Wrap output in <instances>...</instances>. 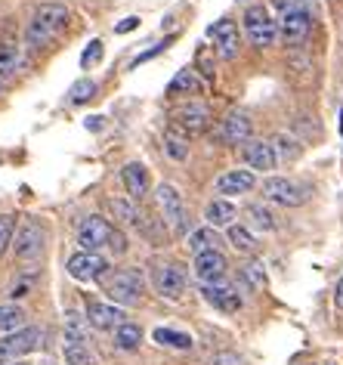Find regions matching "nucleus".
<instances>
[{
    "label": "nucleus",
    "instance_id": "nucleus-26",
    "mask_svg": "<svg viewBox=\"0 0 343 365\" xmlns=\"http://www.w3.org/2000/svg\"><path fill=\"white\" fill-rule=\"evenodd\" d=\"M25 328V309L16 304H0V334H10Z\"/></svg>",
    "mask_w": 343,
    "mask_h": 365
},
{
    "label": "nucleus",
    "instance_id": "nucleus-9",
    "mask_svg": "<svg viewBox=\"0 0 343 365\" xmlns=\"http://www.w3.org/2000/svg\"><path fill=\"white\" fill-rule=\"evenodd\" d=\"M263 198H269V202H275L282 207H300L306 198H310V189L287 180V177H269V180H263Z\"/></svg>",
    "mask_w": 343,
    "mask_h": 365
},
{
    "label": "nucleus",
    "instance_id": "nucleus-46",
    "mask_svg": "<svg viewBox=\"0 0 343 365\" xmlns=\"http://www.w3.org/2000/svg\"><path fill=\"white\" fill-rule=\"evenodd\" d=\"M340 130H343V118H340Z\"/></svg>",
    "mask_w": 343,
    "mask_h": 365
},
{
    "label": "nucleus",
    "instance_id": "nucleus-16",
    "mask_svg": "<svg viewBox=\"0 0 343 365\" xmlns=\"http://www.w3.org/2000/svg\"><path fill=\"white\" fill-rule=\"evenodd\" d=\"M201 297H204L211 307L220 309V313H238V309H241L238 291L232 288V285H226V282H213V285H204V288H201Z\"/></svg>",
    "mask_w": 343,
    "mask_h": 365
},
{
    "label": "nucleus",
    "instance_id": "nucleus-23",
    "mask_svg": "<svg viewBox=\"0 0 343 365\" xmlns=\"http://www.w3.org/2000/svg\"><path fill=\"white\" fill-rule=\"evenodd\" d=\"M142 344V328L137 322H121L118 328H115V346L118 350H139Z\"/></svg>",
    "mask_w": 343,
    "mask_h": 365
},
{
    "label": "nucleus",
    "instance_id": "nucleus-14",
    "mask_svg": "<svg viewBox=\"0 0 343 365\" xmlns=\"http://www.w3.org/2000/svg\"><path fill=\"white\" fill-rule=\"evenodd\" d=\"M226 269H229V260L226 254L216 248V251H201L195 254V276L204 282V285H213V282H223Z\"/></svg>",
    "mask_w": 343,
    "mask_h": 365
},
{
    "label": "nucleus",
    "instance_id": "nucleus-8",
    "mask_svg": "<svg viewBox=\"0 0 343 365\" xmlns=\"http://www.w3.org/2000/svg\"><path fill=\"white\" fill-rule=\"evenodd\" d=\"M245 34L254 47H273L278 38V25L266 6H250L245 13Z\"/></svg>",
    "mask_w": 343,
    "mask_h": 365
},
{
    "label": "nucleus",
    "instance_id": "nucleus-27",
    "mask_svg": "<svg viewBox=\"0 0 343 365\" xmlns=\"http://www.w3.org/2000/svg\"><path fill=\"white\" fill-rule=\"evenodd\" d=\"M245 217H248V223L254 226V230H260V232H273L275 230V214L269 211V207H263V205H248Z\"/></svg>",
    "mask_w": 343,
    "mask_h": 365
},
{
    "label": "nucleus",
    "instance_id": "nucleus-29",
    "mask_svg": "<svg viewBox=\"0 0 343 365\" xmlns=\"http://www.w3.org/2000/svg\"><path fill=\"white\" fill-rule=\"evenodd\" d=\"M152 337H155V344L170 346V350H189V346H192V337L183 331H174V328H155Z\"/></svg>",
    "mask_w": 343,
    "mask_h": 365
},
{
    "label": "nucleus",
    "instance_id": "nucleus-34",
    "mask_svg": "<svg viewBox=\"0 0 343 365\" xmlns=\"http://www.w3.org/2000/svg\"><path fill=\"white\" fill-rule=\"evenodd\" d=\"M93 93H96V81L80 78V81H75V84H71L68 99H71L75 106H80V103H87V99H93Z\"/></svg>",
    "mask_w": 343,
    "mask_h": 365
},
{
    "label": "nucleus",
    "instance_id": "nucleus-18",
    "mask_svg": "<svg viewBox=\"0 0 343 365\" xmlns=\"http://www.w3.org/2000/svg\"><path fill=\"white\" fill-rule=\"evenodd\" d=\"M121 182H124V189H127V195L133 198V202H142L146 192H149V170H146V164L130 161L127 168L121 170Z\"/></svg>",
    "mask_w": 343,
    "mask_h": 365
},
{
    "label": "nucleus",
    "instance_id": "nucleus-13",
    "mask_svg": "<svg viewBox=\"0 0 343 365\" xmlns=\"http://www.w3.org/2000/svg\"><path fill=\"white\" fill-rule=\"evenodd\" d=\"M207 34H211L213 47H216V53H220L223 59H236L238 43H241L236 22H232V19H220V22H213L211 29H207Z\"/></svg>",
    "mask_w": 343,
    "mask_h": 365
},
{
    "label": "nucleus",
    "instance_id": "nucleus-22",
    "mask_svg": "<svg viewBox=\"0 0 343 365\" xmlns=\"http://www.w3.org/2000/svg\"><path fill=\"white\" fill-rule=\"evenodd\" d=\"M19 62H22L19 43L10 41V38H4V41H0V81H4V78H13L16 68H19Z\"/></svg>",
    "mask_w": 343,
    "mask_h": 365
},
{
    "label": "nucleus",
    "instance_id": "nucleus-1",
    "mask_svg": "<svg viewBox=\"0 0 343 365\" xmlns=\"http://www.w3.org/2000/svg\"><path fill=\"white\" fill-rule=\"evenodd\" d=\"M68 25V10L62 4H41L34 10L28 29H25V41L31 47H47V43L56 38V34Z\"/></svg>",
    "mask_w": 343,
    "mask_h": 365
},
{
    "label": "nucleus",
    "instance_id": "nucleus-28",
    "mask_svg": "<svg viewBox=\"0 0 343 365\" xmlns=\"http://www.w3.org/2000/svg\"><path fill=\"white\" fill-rule=\"evenodd\" d=\"M273 152H275V158H278V161H297L303 149H300V143H297L294 136L275 133V136H273Z\"/></svg>",
    "mask_w": 343,
    "mask_h": 365
},
{
    "label": "nucleus",
    "instance_id": "nucleus-11",
    "mask_svg": "<svg viewBox=\"0 0 343 365\" xmlns=\"http://www.w3.org/2000/svg\"><path fill=\"white\" fill-rule=\"evenodd\" d=\"M115 226L105 220V217H87L84 223L78 226V245L80 251H96L99 248H108V239H112Z\"/></svg>",
    "mask_w": 343,
    "mask_h": 365
},
{
    "label": "nucleus",
    "instance_id": "nucleus-24",
    "mask_svg": "<svg viewBox=\"0 0 343 365\" xmlns=\"http://www.w3.org/2000/svg\"><path fill=\"white\" fill-rule=\"evenodd\" d=\"M220 248V235H216L213 226H204V230L189 232V251L201 254V251H216Z\"/></svg>",
    "mask_w": 343,
    "mask_h": 365
},
{
    "label": "nucleus",
    "instance_id": "nucleus-44",
    "mask_svg": "<svg viewBox=\"0 0 343 365\" xmlns=\"http://www.w3.org/2000/svg\"><path fill=\"white\" fill-rule=\"evenodd\" d=\"M334 307L343 309V276H340V282H337V288H334Z\"/></svg>",
    "mask_w": 343,
    "mask_h": 365
},
{
    "label": "nucleus",
    "instance_id": "nucleus-10",
    "mask_svg": "<svg viewBox=\"0 0 343 365\" xmlns=\"http://www.w3.org/2000/svg\"><path fill=\"white\" fill-rule=\"evenodd\" d=\"M68 276L78 279V282H93V279H102L108 272V260L96 251H78L68 257Z\"/></svg>",
    "mask_w": 343,
    "mask_h": 365
},
{
    "label": "nucleus",
    "instance_id": "nucleus-41",
    "mask_svg": "<svg viewBox=\"0 0 343 365\" xmlns=\"http://www.w3.org/2000/svg\"><path fill=\"white\" fill-rule=\"evenodd\" d=\"M31 285H34V279H19L13 285V291H10V297L16 300V297H25V294H31Z\"/></svg>",
    "mask_w": 343,
    "mask_h": 365
},
{
    "label": "nucleus",
    "instance_id": "nucleus-12",
    "mask_svg": "<svg viewBox=\"0 0 343 365\" xmlns=\"http://www.w3.org/2000/svg\"><path fill=\"white\" fill-rule=\"evenodd\" d=\"M13 251H16V257L19 260H34V257H41V251H43V230H41V223L38 220H22L19 226V232H16V239H13Z\"/></svg>",
    "mask_w": 343,
    "mask_h": 365
},
{
    "label": "nucleus",
    "instance_id": "nucleus-25",
    "mask_svg": "<svg viewBox=\"0 0 343 365\" xmlns=\"http://www.w3.org/2000/svg\"><path fill=\"white\" fill-rule=\"evenodd\" d=\"M87 331H90L87 316H80V313H75V309H68V313H65V344H84L87 341Z\"/></svg>",
    "mask_w": 343,
    "mask_h": 365
},
{
    "label": "nucleus",
    "instance_id": "nucleus-3",
    "mask_svg": "<svg viewBox=\"0 0 343 365\" xmlns=\"http://www.w3.org/2000/svg\"><path fill=\"white\" fill-rule=\"evenodd\" d=\"M312 31V13L303 0H287L282 6V22H278V34L285 38L287 47H300Z\"/></svg>",
    "mask_w": 343,
    "mask_h": 365
},
{
    "label": "nucleus",
    "instance_id": "nucleus-39",
    "mask_svg": "<svg viewBox=\"0 0 343 365\" xmlns=\"http://www.w3.org/2000/svg\"><path fill=\"white\" fill-rule=\"evenodd\" d=\"M211 365H248V362L241 359L238 353H216L211 359Z\"/></svg>",
    "mask_w": 343,
    "mask_h": 365
},
{
    "label": "nucleus",
    "instance_id": "nucleus-21",
    "mask_svg": "<svg viewBox=\"0 0 343 365\" xmlns=\"http://www.w3.org/2000/svg\"><path fill=\"white\" fill-rule=\"evenodd\" d=\"M236 217H238L236 205L226 202V198H213V202L204 207V220H207V226H213V230L232 226V220H236Z\"/></svg>",
    "mask_w": 343,
    "mask_h": 365
},
{
    "label": "nucleus",
    "instance_id": "nucleus-4",
    "mask_svg": "<svg viewBox=\"0 0 343 365\" xmlns=\"http://www.w3.org/2000/svg\"><path fill=\"white\" fill-rule=\"evenodd\" d=\"M149 279H152V288H155L161 297H167V300H179L183 297V291H186V269L179 267V263L152 260Z\"/></svg>",
    "mask_w": 343,
    "mask_h": 365
},
{
    "label": "nucleus",
    "instance_id": "nucleus-6",
    "mask_svg": "<svg viewBox=\"0 0 343 365\" xmlns=\"http://www.w3.org/2000/svg\"><path fill=\"white\" fill-rule=\"evenodd\" d=\"M207 124H211V112H207V106H201V103H186V106L174 108V115H170V130L179 133L183 140L204 133Z\"/></svg>",
    "mask_w": 343,
    "mask_h": 365
},
{
    "label": "nucleus",
    "instance_id": "nucleus-32",
    "mask_svg": "<svg viewBox=\"0 0 343 365\" xmlns=\"http://www.w3.org/2000/svg\"><path fill=\"white\" fill-rule=\"evenodd\" d=\"M229 242L238 254H254L257 251L254 235H250V230H245V226H229Z\"/></svg>",
    "mask_w": 343,
    "mask_h": 365
},
{
    "label": "nucleus",
    "instance_id": "nucleus-2",
    "mask_svg": "<svg viewBox=\"0 0 343 365\" xmlns=\"http://www.w3.org/2000/svg\"><path fill=\"white\" fill-rule=\"evenodd\" d=\"M105 294L115 307H137L146 294V279L139 269H115L105 276Z\"/></svg>",
    "mask_w": 343,
    "mask_h": 365
},
{
    "label": "nucleus",
    "instance_id": "nucleus-17",
    "mask_svg": "<svg viewBox=\"0 0 343 365\" xmlns=\"http://www.w3.org/2000/svg\"><path fill=\"white\" fill-rule=\"evenodd\" d=\"M250 130H254V124H250V118L248 115H241V112H232V115H226L223 118V124H220V140L226 145H238V143H248L250 140Z\"/></svg>",
    "mask_w": 343,
    "mask_h": 365
},
{
    "label": "nucleus",
    "instance_id": "nucleus-20",
    "mask_svg": "<svg viewBox=\"0 0 343 365\" xmlns=\"http://www.w3.org/2000/svg\"><path fill=\"white\" fill-rule=\"evenodd\" d=\"M245 158H248V164L254 170H260V173H269V170H275V164H278V158H275V152H273V143H263V140H254V143H248L245 145Z\"/></svg>",
    "mask_w": 343,
    "mask_h": 365
},
{
    "label": "nucleus",
    "instance_id": "nucleus-36",
    "mask_svg": "<svg viewBox=\"0 0 343 365\" xmlns=\"http://www.w3.org/2000/svg\"><path fill=\"white\" fill-rule=\"evenodd\" d=\"M102 59V41H90V47L80 53V68H93Z\"/></svg>",
    "mask_w": 343,
    "mask_h": 365
},
{
    "label": "nucleus",
    "instance_id": "nucleus-42",
    "mask_svg": "<svg viewBox=\"0 0 343 365\" xmlns=\"http://www.w3.org/2000/svg\"><path fill=\"white\" fill-rule=\"evenodd\" d=\"M137 25H139V19H137V16H127V19H124V22H118V25H115V34H130L133 29H137Z\"/></svg>",
    "mask_w": 343,
    "mask_h": 365
},
{
    "label": "nucleus",
    "instance_id": "nucleus-31",
    "mask_svg": "<svg viewBox=\"0 0 343 365\" xmlns=\"http://www.w3.org/2000/svg\"><path fill=\"white\" fill-rule=\"evenodd\" d=\"M241 282L250 288V291H263L266 288V269H263V263H257V260H250L241 267Z\"/></svg>",
    "mask_w": 343,
    "mask_h": 365
},
{
    "label": "nucleus",
    "instance_id": "nucleus-33",
    "mask_svg": "<svg viewBox=\"0 0 343 365\" xmlns=\"http://www.w3.org/2000/svg\"><path fill=\"white\" fill-rule=\"evenodd\" d=\"M62 356H65V365H96L93 353L84 344H62Z\"/></svg>",
    "mask_w": 343,
    "mask_h": 365
},
{
    "label": "nucleus",
    "instance_id": "nucleus-38",
    "mask_svg": "<svg viewBox=\"0 0 343 365\" xmlns=\"http://www.w3.org/2000/svg\"><path fill=\"white\" fill-rule=\"evenodd\" d=\"M13 242V217H0V254Z\"/></svg>",
    "mask_w": 343,
    "mask_h": 365
},
{
    "label": "nucleus",
    "instance_id": "nucleus-30",
    "mask_svg": "<svg viewBox=\"0 0 343 365\" xmlns=\"http://www.w3.org/2000/svg\"><path fill=\"white\" fill-rule=\"evenodd\" d=\"M201 81H198V75L192 68H183L179 75L170 81V87H167V93H201Z\"/></svg>",
    "mask_w": 343,
    "mask_h": 365
},
{
    "label": "nucleus",
    "instance_id": "nucleus-7",
    "mask_svg": "<svg viewBox=\"0 0 343 365\" xmlns=\"http://www.w3.org/2000/svg\"><path fill=\"white\" fill-rule=\"evenodd\" d=\"M38 346H41V328L25 325L19 331H10V334L0 337V362L10 365L16 359H22V356L34 353Z\"/></svg>",
    "mask_w": 343,
    "mask_h": 365
},
{
    "label": "nucleus",
    "instance_id": "nucleus-37",
    "mask_svg": "<svg viewBox=\"0 0 343 365\" xmlns=\"http://www.w3.org/2000/svg\"><path fill=\"white\" fill-rule=\"evenodd\" d=\"M167 152H170V158H176V161H186L189 158V143L183 140V136H167Z\"/></svg>",
    "mask_w": 343,
    "mask_h": 365
},
{
    "label": "nucleus",
    "instance_id": "nucleus-5",
    "mask_svg": "<svg viewBox=\"0 0 343 365\" xmlns=\"http://www.w3.org/2000/svg\"><path fill=\"white\" fill-rule=\"evenodd\" d=\"M158 207H161V220L170 226L174 235H186L189 232V211L183 195L176 192L170 182H161L158 186Z\"/></svg>",
    "mask_w": 343,
    "mask_h": 365
},
{
    "label": "nucleus",
    "instance_id": "nucleus-43",
    "mask_svg": "<svg viewBox=\"0 0 343 365\" xmlns=\"http://www.w3.org/2000/svg\"><path fill=\"white\" fill-rule=\"evenodd\" d=\"M161 50H167V41H164V43H158V47H152V50H146V53H142V56H137V59H133V68H139V66H142V62H146V59L158 56Z\"/></svg>",
    "mask_w": 343,
    "mask_h": 365
},
{
    "label": "nucleus",
    "instance_id": "nucleus-40",
    "mask_svg": "<svg viewBox=\"0 0 343 365\" xmlns=\"http://www.w3.org/2000/svg\"><path fill=\"white\" fill-rule=\"evenodd\" d=\"M108 248H112L115 254H124L127 251V239H124V232L115 226V232H112V239H108Z\"/></svg>",
    "mask_w": 343,
    "mask_h": 365
},
{
    "label": "nucleus",
    "instance_id": "nucleus-15",
    "mask_svg": "<svg viewBox=\"0 0 343 365\" xmlns=\"http://www.w3.org/2000/svg\"><path fill=\"white\" fill-rule=\"evenodd\" d=\"M87 322L99 328V331H112V328H118L121 322H127V319H124L121 307L102 304V300H87Z\"/></svg>",
    "mask_w": 343,
    "mask_h": 365
},
{
    "label": "nucleus",
    "instance_id": "nucleus-45",
    "mask_svg": "<svg viewBox=\"0 0 343 365\" xmlns=\"http://www.w3.org/2000/svg\"><path fill=\"white\" fill-rule=\"evenodd\" d=\"M10 365H28V362H10Z\"/></svg>",
    "mask_w": 343,
    "mask_h": 365
},
{
    "label": "nucleus",
    "instance_id": "nucleus-35",
    "mask_svg": "<svg viewBox=\"0 0 343 365\" xmlns=\"http://www.w3.org/2000/svg\"><path fill=\"white\" fill-rule=\"evenodd\" d=\"M108 207H112V214H118V220H121V223L139 226V214H137V207H133L130 202H121V198H112V202H108Z\"/></svg>",
    "mask_w": 343,
    "mask_h": 365
},
{
    "label": "nucleus",
    "instance_id": "nucleus-19",
    "mask_svg": "<svg viewBox=\"0 0 343 365\" xmlns=\"http://www.w3.org/2000/svg\"><path fill=\"white\" fill-rule=\"evenodd\" d=\"M254 186H257L254 170H229L216 180V192L223 195H241V192H250Z\"/></svg>",
    "mask_w": 343,
    "mask_h": 365
}]
</instances>
